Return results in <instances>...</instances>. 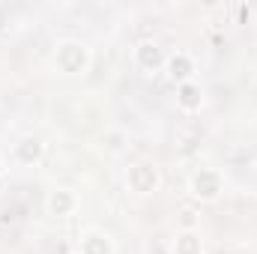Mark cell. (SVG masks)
<instances>
[{
	"instance_id": "6da1fadb",
	"label": "cell",
	"mask_w": 257,
	"mask_h": 254,
	"mask_svg": "<svg viewBox=\"0 0 257 254\" xmlns=\"http://www.w3.org/2000/svg\"><path fill=\"white\" fill-rule=\"evenodd\" d=\"M54 66L63 75H81L90 66V51L81 42H75V39L57 42V48H54Z\"/></svg>"
},
{
	"instance_id": "52a82bcc",
	"label": "cell",
	"mask_w": 257,
	"mask_h": 254,
	"mask_svg": "<svg viewBox=\"0 0 257 254\" xmlns=\"http://www.w3.org/2000/svg\"><path fill=\"white\" fill-rule=\"evenodd\" d=\"M165 54L159 51V45H153V42H141L138 48H135V63L141 66L144 72H159L162 66H165Z\"/></svg>"
},
{
	"instance_id": "5b68a950",
	"label": "cell",
	"mask_w": 257,
	"mask_h": 254,
	"mask_svg": "<svg viewBox=\"0 0 257 254\" xmlns=\"http://www.w3.org/2000/svg\"><path fill=\"white\" fill-rule=\"evenodd\" d=\"M45 209H48L51 215H57V218L72 215V212L78 209V197H75L72 189H54L48 197H45Z\"/></svg>"
},
{
	"instance_id": "8fae6325",
	"label": "cell",
	"mask_w": 257,
	"mask_h": 254,
	"mask_svg": "<svg viewBox=\"0 0 257 254\" xmlns=\"http://www.w3.org/2000/svg\"><path fill=\"white\" fill-rule=\"evenodd\" d=\"M0 177H3V159H0Z\"/></svg>"
},
{
	"instance_id": "30bf717a",
	"label": "cell",
	"mask_w": 257,
	"mask_h": 254,
	"mask_svg": "<svg viewBox=\"0 0 257 254\" xmlns=\"http://www.w3.org/2000/svg\"><path fill=\"white\" fill-rule=\"evenodd\" d=\"M42 141L39 138H24L18 147H15V156H18V162H24V165H33V162H39L42 159Z\"/></svg>"
},
{
	"instance_id": "9c48e42d",
	"label": "cell",
	"mask_w": 257,
	"mask_h": 254,
	"mask_svg": "<svg viewBox=\"0 0 257 254\" xmlns=\"http://www.w3.org/2000/svg\"><path fill=\"white\" fill-rule=\"evenodd\" d=\"M177 102L183 111H197L203 96H200V87L194 81H186V84H177Z\"/></svg>"
},
{
	"instance_id": "7a4b0ae2",
	"label": "cell",
	"mask_w": 257,
	"mask_h": 254,
	"mask_svg": "<svg viewBox=\"0 0 257 254\" xmlns=\"http://www.w3.org/2000/svg\"><path fill=\"white\" fill-rule=\"evenodd\" d=\"M189 191H192V197L209 203V200H215L224 191V177L215 168H200L192 180H189Z\"/></svg>"
},
{
	"instance_id": "ba28073f",
	"label": "cell",
	"mask_w": 257,
	"mask_h": 254,
	"mask_svg": "<svg viewBox=\"0 0 257 254\" xmlns=\"http://www.w3.org/2000/svg\"><path fill=\"white\" fill-rule=\"evenodd\" d=\"M174 254H203V239L197 230H180L174 239Z\"/></svg>"
},
{
	"instance_id": "8992f818",
	"label": "cell",
	"mask_w": 257,
	"mask_h": 254,
	"mask_svg": "<svg viewBox=\"0 0 257 254\" xmlns=\"http://www.w3.org/2000/svg\"><path fill=\"white\" fill-rule=\"evenodd\" d=\"M165 69H168V78H171V81H177V84L194 81V63H192V57H189V54H183V51L171 54V57L165 60Z\"/></svg>"
},
{
	"instance_id": "3957f363",
	"label": "cell",
	"mask_w": 257,
	"mask_h": 254,
	"mask_svg": "<svg viewBox=\"0 0 257 254\" xmlns=\"http://www.w3.org/2000/svg\"><path fill=\"white\" fill-rule=\"evenodd\" d=\"M126 183H128V189L135 191V194H153V191L159 189L162 177H159V168H156V165H150V162H138V165L128 168Z\"/></svg>"
},
{
	"instance_id": "277c9868",
	"label": "cell",
	"mask_w": 257,
	"mask_h": 254,
	"mask_svg": "<svg viewBox=\"0 0 257 254\" xmlns=\"http://www.w3.org/2000/svg\"><path fill=\"white\" fill-rule=\"evenodd\" d=\"M78 254H114V239L105 230H87L78 239Z\"/></svg>"
}]
</instances>
